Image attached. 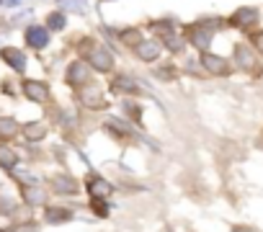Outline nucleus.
<instances>
[{
    "label": "nucleus",
    "mask_w": 263,
    "mask_h": 232,
    "mask_svg": "<svg viewBox=\"0 0 263 232\" xmlns=\"http://www.w3.org/2000/svg\"><path fill=\"white\" fill-rule=\"evenodd\" d=\"M230 24L237 26V29H250L253 24H258V8H240V11H235Z\"/></svg>",
    "instance_id": "1"
},
{
    "label": "nucleus",
    "mask_w": 263,
    "mask_h": 232,
    "mask_svg": "<svg viewBox=\"0 0 263 232\" xmlns=\"http://www.w3.org/2000/svg\"><path fill=\"white\" fill-rule=\"evenodd\" d=\"M201 65L206 67V72L212 75H227L230 72V65L224 57H217V54H201Z\"/></svg>",
    "instance_id": "2"
},
{
    "label": "nucleus",
    "mask_w": 263,
    "mask_h": 232,
    "mask_svg": "<svg viewBox=\"0 0 263 232\" xmlns=\"http://www.w3.org/2000/svg\"><path fill=\"white\" fill-rule=\"evenodd\" d=\"M26 42H29V47H34V49H44V47L49 44V31H47L44 26H29Z\"/></svg>",
    "instance_id": "3"
},
{
    "label": "nucleus",
    "mask_w": 263,
    "mask_h": 232,
    "mask_svg": "<svg viewBox=\"0 0 263 232\" xmlns=\"http://www.w3.org/2000/svg\"><path fill=\"white\" fill-rule=\"evenodd\" d=\"M235 54H237V65H240L242 70H255V54L250 52V47L237 44V47H235Z\"/></svg>",
    "instance_id": "4"
},
{
    "label": "nucleus",
    "mask_w": 263,
    "mask_h": 232,
    "mask_svg": "<svg viewBox=\"0 0 263 232\" xmlns=\"http://www.w3.org/2000/svg\"><path fill=\"white\" fill-rule=\"evenodd\" d=\"M3 60H6L13 70H18V72L26 70V57H24V52H18V49H13V47L3 49Z\"/></svg>",
    "instance_id": "5"
},
{
    "label": "nucleus",
    "mask_w": 263,
    "mask_h": 232,
    "mask_svg": "<svg viewBox=\"0 0 263 232\" xmlns=\"http://www.w3.org/2000/svg\"><path fill=\"white\" fill-rule=\"evenodd\" d=\"M90 62H93L98 70H111V65H114L111 54H108L103 47H93V52H90Z\"/></svg>",
    "instance_id": "6"
},
{
    "label": "nucleus",
    "mask_w": 263,
    "mask_h": 232,
    "mask_svg": "<svg viewBox=\"0 0 263 232\" xmlns=\"http://www.w3.org/2000/svg\"><path fill=\"white\" fill-rule=\"evenodd\" d=\"M24 93H26L31 101H47V98H49V90H47V85H42V83H34V80H29V83L24 85Z\"/></svg>",
    "instance_id": "7"
},
{
    "label": "nucleus",
    "mask_w": 263,
    "mask_h": 232,
    "mask_svg": "<svg viewBox=\"0 0 263 232\" xmlns=\"http://www.w3.org/2000/svg\"><path fill=\"white\" fill-rule=\"evenodd\" d=\"M189 34H191V42H194L199 49H206V47H209V42H212V31H209V29L194 26V29H189Z\"/></svg>",
    "instance_id": "8"
},
{
    "label": "nucleus",
    "mask_w": 263,
    "mask_h": 232,
    "mask_svg": "<svg viewBox=\"0 0 263 232\" xmlns=\"http://www.w3.org/2000/svg\"><path fill=\"white\" fill-rule=\"evenodd\" d=\"M67 80L70 83H85L88 80V65L85 62H72L67 70Z\"/></svg>",
    "instance_id": "9"
},
{
    "label": "nucleus",
    "mask_w": 263,
    "mask_h": 232,
    "mask_svg": "<svg viewBox=\"0 0 263 232\" xmlns=\"http://www.w3.org/2000/svg\"><path fill=\"white\" fill-rule=\"evenodd\" d=\"M137 52H140V57H142V60H147V62H150V60H155V57L160 54V47H158L155 42H142V44L137 47Z\"/></svg>",
    "instance_id": "10"
},
{
    "label": "nucleus",
    "mask_w": 263,
    "mask_h": 232,
    "mask_svg": "<svg viewBox=\"0 0 263 232\" xmlns=\"http://www.w3.org/2000/svg\"><path fill=\"white\" fill-rule=\"evenodd\" d=\"M18 132V124L13 122V119H0V137H13Z\"/></svg>",
    "instance_id": "11"
},
{
    "label": "nucleus",
    "mask_w": 263,
    "mask_h": 232,
    "mask_svg": "<svg viewBox=\"0 0 263 232\" xmlns=\"http://www.w3.org/2000/svg\"><path fill=\"white\" fill-rule=\"evenodd\" d=\"M16 160L18 158H16V152L11 147H0V165H3V168H13Z\"/></svg>",
    "instance_id": "12"
},
{
    "label": "nucleus",
    "mask_w": 263,
    "mask_h": 232,
    "mask_svg": "<svg viewBox=\"0 0 263 232\" xmlns=\"http://www.w3.org/2000/svg\"><path fill=\"white\" fill-rule=\"evenodd\" d=\"M54 188H57L60 194H75V191H78V183H72L70 178H57V181H54Z\"/></svg>",
    "instance_id": "13"
},
{
    "label": "nucleus",
    "mask_w": 263,
    "mask_h": 232,
    "mask_svg": "<svg viewBox=\"0 0 263 232\" xmlns=\"http://www.w3.org/2000/svg\"><path fill=\"white\" fill-rule=\"evenodd\" d=\"M88 188H90V194H93V196H98V194H103V196H106V194L111 191V186H108V183H103V181L98 183V178H93V181L88 183Z\"/></svg>",
    "instance_id": "14"
},
{
    "label": "nucleus",
    "mask_w": 263,
    "mask_h": 232,
    "mask_svg": "<svg viewBox=\"0 0 263 232\" xmlns=\"http://www.w3.org/2000/svg\"><path fill=\"white\" fill-rule=\"evenodd\" d=\"M21 194H24V199H26V201H31V204L44 201V191H39V188H24Z\"/></svg>",
    "instance_id": "15"
},
{
    "label": "nucleus",
    "mask_w": 263,
    "mask_h": 232,
    "mask_svg": "<svg viewBox=\"0 0 263 232\" xmlns=\"http://www.w3.org/2000/svg\"><path fill=\"white\" fill-rule=\"evenodd\" d=\"M62 219H70L67 209H49L47 211V222H62Z\"/></svg>",
    "instance_id": "16"
},
{
    "label": "nucleus",
    "mask_w": 263,
    "mask_h": 232,
    "mask_svg": "<svg viewBox=\"0 0 263 232\" xmlns=\"http://www.w3.org/2000/svg\"><path fill=\"white\" fill-rule=\"evenodd\" d=\"M60 8H70V11L83 13L85 11V0H60Z\"/></svg>",
    "instance_id": "17"
},
{
    "label": "nucleus",
    "mask_w": 263,
    "mask_h": 232,
    "mask_svg": "<svg viewBox=\"0 0 263 232\" xmlns=\"http://www.w3.org/2000/svg\"><path fill=\"white\" fill-rule=\"evenodd\" d=\"M85 95H88V98H85V103H88V106H93V108H98V106H103V101H98V95H101V93H98L96 88H90V90H88Z\"/></svg>",
    "instance_id": "18"
},
{
    "label": "nucleus",
    "mask_w": 263,
    "mask_h": 232,
    "mask_svg": "<svg viewBox=\"0 0 263 232\" xmlns=\"http://www.w3.org/2000/svg\"><path fill=\"white\" fill-rule=\"evenodd\" d=\"M26 137H29V140H39V137H44V127H39V124H29V127H26Z\"/></svg>",
    "instance_id": "19"
},
{
    "label": "nucleus",
    "mask_w": 263,
    "mask_h": 232,
    "mask_svg": "<svg viewBox=\"0 0 263 232\" xmlns=\"http://www.w3.org/2000/svg\"><path fill=\"white\" fill-rule=\"evenodd\" d=\"M65 26V16L62 13H52V18H49V29H62Z\"/></svg>",
    "instance_id": "20"
},
{
    "label": "nucleus",
    "mask_w": 263,
    "mask_h": 232,
    "mask_svg": "<svg viewBox=\"0 0 263 232\" xmlns=\"http://www.w3.org/2000/svg\"><path fill=\"white\" fill-rule=\"evenodd\" d=\"M114 88H116V90H137V85H135V83H129V80H116Z\"/></svg>",
    "instance_id": "21"
},
{
    "label": "nucleus",
    "mask_w": 263,
    "mask_h": 232,
    "mask_svg": "<svg viewBox=\"0 0 263 232\" xmlns=\"http://www.w3.org/2000/svg\"><path fill=\"white\" fill-rule=\"evenodd\" d=\"M253 47H255V52H260V54H263V31L253 34Z\"/></svg>",
    "instance_id": "22"
},
{
    "label": "nucleus",
    "mask_w": 263,
    "mask_h": 232,
    "mask_svg": "<svg viewBox=\"0 0 263 232\" xmlns=\"http://www.w3.org/2000/svg\"><path fill=\"white\" fill-rule=\"evenodd\" d=\"M96 211H98V214H106V206H103V204H98V201H96Z\"/></svg>",
    "instance_id": "23"
},
{
    "label": "nucleus",
    "mask_w": 263,
    "mask_h": 232,
    "mask_svg": "<svg viewBox=\"0 0 263 232\" xmlns=\"http://www.w3.org/2000/svg\"><path fill=\"white\" fill-rule=\"evenodd\" d=\"M18 0H3V6H16Z\"/></svg>",
    "instance_id": "24"
}]
</instances>
